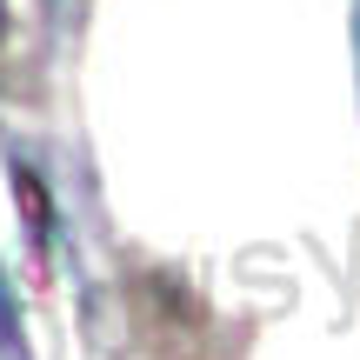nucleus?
Returning a JSON list of instances; mask_svg holds the SVG:
<instances>
[{"instance_id":"f257e3e1","label":"nucleus","mask_w":360,"mask_h":360,"mask_svg":"<svg viewBox=\"0 0 360 360\" xmlns=\"http://www.w3.org/2000/svg\"><path fill=\"white\" fill-rule=\"evenodd\" d=\"M0 27H7V0H0Z\"/></svg>"}]
</instances>
